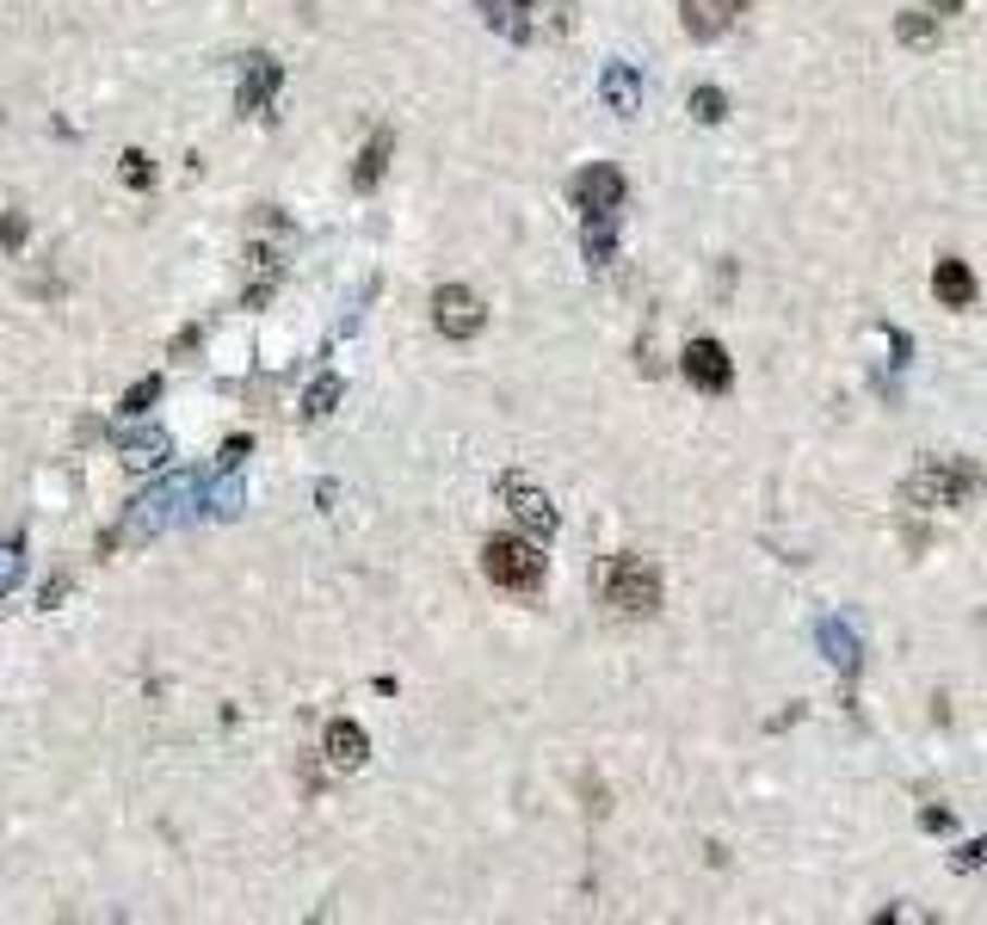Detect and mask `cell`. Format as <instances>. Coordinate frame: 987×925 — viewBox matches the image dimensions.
I'll return each mask as SVG.
<instances>
[{"label":"cell","mask_w":987,"mask_h":925,"mask_svg":"<svg viewBox=\"0 0 987 925\" xmlns=\"http://www.w3.org/2000/svg\"><path fill=\"white\" fill-rule=\"evenodd\" d=\"M691 117H698V124H716V117H722V93H716V87H698V93H691Z\"/></svg>","instance_id":"obj_14"},{"label":"cell","mask_w":987,"mask_h":925,"mask_svg":"<svg viewBox=\"0 0 987 925\" xmlns=\"http://www.w3.org/2000/svg\"><path fill=\"white\" fill-rule=\"evenodd\" d=\"M154 396H161V383H154V377H149V383H136L130 396H124V414H142V408H149Z\"/></svg>","instance_id":"obj_17"},{"label":"cell","mask_w":987,"mask_h":925,"mask_svg":"<svg viewBox=\"0 0 987 925\" xmlns=\"http://www.w3.org/2000/svg\"><path fill=\"white\" fill-rule=\"evenodd\" d=\"M389 149H396V136L389 130H377L371 142H364V154H359V167H352V186L359 191H371L383 179V167H389Z\"/></svg>","instance_id":"obj_10"},{"label":"cell","mask_w":987,"mask_h":925,"mask_svg":"<svg viewBox=\"0 0 987 925\" xmlns=\"http://www.w3.org/2000/svg\"><path fill=\"white\" fill-rule=\"evenodd\" d=\"M519 7H532V0H519Z\"/></svg>","instance_id":"obj_19"},{"label":"cell","mask_w":987,"mask_h":925,"mask_svg":"<svg viewBox=\"0 0 987 925\" xmlns=\"http://www.w3.org/2000/svg\"><path fill=\"white\" fill-rule=\"evenodd\" d=\"M482 567H488V580L507 586V592H537V586H544V549L525 543V537H488Z\"/></svg>","instance_id":"obj_2"},{"label":"cell","mask_w":987,"mask_h":925,"mask_svg":"<svg viewBox=\"0 0 987 925\" xmlns=\"http://www.w3.org/2000/svg\"><path fill=\"white\" fill-rule=\"evenodd\" d=\"M926 13H938V20H950V13H963V0H926Z\"/></svg>","instance_id":"obj_18"},{"label":"cell","mask_w":987,"mask_h":925,"mask_svg":"<svg viewBox=\"0 0 987 925\" xmlns=\"http://www.w3.org/2000/svg\"><path fill=\"white\" fill-rule=\"evenodd\" d=\"M932 20H938V13H901L895 32H901V43H932Z\"/></svg>","instance_id":"obj_13"},{"label":"cell","mask_w":987,"mask_h":925,"mask_svg":"<svg viewBox=\"0 0 987 925\" xmlns=\"http://www.w3.org/2000/svg\"><path fill=\"white\" fill-rule=\"evenodd\" d=\"M747 13V0H679V20L691 38H722Z\"/></svg>","instance_id":"obj_6"},{"label":"cell","mask_w":987,"mask_h":925,"mask_svg":"<svg viewBox=\"0 0 987 925\" xmlns=\"http://www.w3.org/2000/svg\"><path fill=\"white\" fill-rule=\"evenodd\" d=\"M272 87H278V62H272V57H253V80L241 87V105H247V112H253V105H266Z\"/></svg>","instance_id":"obj_11"},{"label":"cell","mask_w":987,"mask_h":925,"mask_svg":"<svg viewBox=\"0 0 987 925\" xmlns=\"http://www.w3.org/2000/svg\"><path fill=\"white\" fill-rule=\"evenodd\" d=\"M334 396H340V377H322V383H315V389H309L303 414H327V408H334Z\"/></svg>","instance_id":"obj_15"},{"label":"cell","mask_w":987,"mask_h":925,"mask_svg":"<svg viewBox=\"0 0 987 925\" xmlns=\"http://www.w3.org/2000/svg\"><path fill=\"white\" fill-rule=\"evenodd\" d=\"M500 493L513 500V512L537 530V537H544V530H555V507H550V493H544V488H532L525 475H507V482H500Z\"/></svg>","instance_id":"obj_7"},{"label":"cell","mask_w":987,"mask_h":925,"mask_svg":"<svg viewBox=\"0 0 987 925\" xmlns=\"http://www.w3.org/2000/svg\"><path fill=\"white\" fill-rule=\"evenodd\" d=\"M124 186H136V191H142V186H154V167H149V154H136V149L124 154Z\"/></svg>","instance_id":"obj_16"},{"label":"cell","mask_w":987,"mask_h":925,"mask_svg":"<svg viewBox=\"0 0 987 925\" xmlns=\"http://www.w3.org/2000/svg\"><path fill=\"white\" fill-rule=\"evenodd\" d=\"M433 322H438V334H445V340H475V334H482V322H488V309H482V297H475L470 284H438Z\"/></svg>","instance_id":"obj_3"},{"label":"cell","mask_w":987,"mask_h":925,"mask_svg":"<svg viewBox=\"0 0 987 925\" xmlns=\"http://www.w3.org/2000/svg\"><path fill=\"white\" fill-rule=\"evenodd\" d=\"M617 204H624V173L617 167H587L580 179H574V210H580L587 223L611 216Z\"/></svg>","instance_id":"obj_5"},{"label":"cell","mask_w":987,"mask_h":925,"mask_svg":"<svg viewBox=\"0 0 987 925\" xmlns=\"http://www.w3.org/2000/svg\"><path fill=\"white\" fill-rule=\"evenodd\" d=\"M932 297L950 302V309H969V302H975V272H969L963 260H938V272H932Z\"/></svg>","instance_id":"obj_8"},{"label":"cell","mask_w":987,"mask_h":925,"mask_svg":"<svg viewBox=\"0 0 987 925\" xmlns=\"http://www.w3.org/2000/svg\"><path fill=\"white\" fill-rule=\"evenodd\" d=\"M599 599L629 611V617H642V611L661 604V574L642 555H611V562H599Z\"/></svg>","instance_id":"obj_1"},{"label":"cell","mask_w":987,"mask_h":925,"mask_svg":"<svg viewBox=\"0 0 987 925\" xmlns=\"http://www.w3.org/2000/svg\"><path fill=\"white\" fill-rule=\"evenodd\" d=\"M599 93H605L617 112H636V75H629V68H611V75L599 80Z\"/></svg>","instance_id":"obj_12"},{"label":"cell","mask_w":987,"mask_h":925,"mask_svg":"<svg viewBox=\"0 0 987 925\" xmlns=\"http://www.w3.org/2000/svg\"><path fill=\"white\" fill-rule=\"evenodd\" d=\"M364 753H371V740H364L359 722H334V728H327V759H334L340 772H359Z\"/></svg>","instance_id":"obj_9"},{"label":"cell","mask_w":987,"mask_h":925,"mask_svg":"<svg viewBox=\"0 0 987 925\" xmlns=\"http://www.w3.org/2000/svg\"><path fill=\"white\" fill-rule=\"evenodd\" d=\"M679 364H685V377L698 383L703 396H728V389H735V364H728V352H722L716 340H691Z\"/></svg>","instance_id":"obj_4"}]
</instances>
